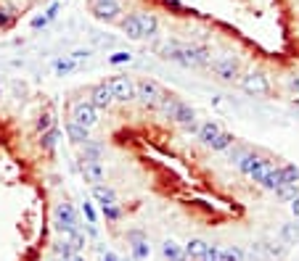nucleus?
Segmentation results:
<instances>
[{"label":"nucleus","mask_w":299,"mask_h":261,"mask_svg":"<svg viewBox=\"0 0 299 261\" xmlns=\"http://www.w3.org/2000/svg\"><path fill=\"white\" fill-rule=\"evenodd\" d=\"M283 182V177H281V169H278V166H273V169L265 174V177H262V187H265V190H275V187H278Z\"/></svg>","instance_id":"22"},{"label":"nucleus","mask_w":299,"mask_h":261,"mask_svg":"<svg viewBox=\"0 0 299 261\" xmlns=\"http://www.w3.org/2000/svg\"><path fill=\"white\" fill-rule=\"evenodd\" d=\"M59 137H61V132H59V129H56V127L45 129V132H42V140H40L42 150H53L56 145H59Z\"/></svg>","instance_id":"23"},{"label":"nucleus","mask_w":299,"mask_h":261,"mask_svg":"<svg viewBox=\"0 0 299 261\" xmlns=\"http://www.w3.org/2000/svg\"><path fill=\"white\" fill-rule=\"evenodd\" d=\"M69 240H72V248H74V251H82V248H85V235L79 232V230H74L72 235H69Z\"/></svg>","instance_id":"35"},{"label":"nucleus","mask_w":299,"mask_h":261,"mask_svg":"<svg viewBox=\"0 0 299 261\" xmlns=\"http://www.w3.org/2000/svg\"><path fill=\"white\" fill-rule=\"evenodd\" d=\"M212 71L223 79H236L238 77V58L231 53H223L212 61Z\"/></svg>","instance_id":"5"},{"label":"nucleus","mask_w":299,"mask_h":261,"mask_svg":"<svg viewBox=\"0 0 299 261\" xmlns=\"http://www.w3.org/2000/svg\"><path fill=\"white\" fill-rule=\"evenodd\" d=\"M281 235H283L286 243H296L299 240V227H296V224H286V227L281 230Z\"/></svg>","instance_id":"31"},{"label":"nucleus","mask_w":299,"mask_h":261,"mask_svg":"<svg viewBox=\"0 0 299 261\" xmlns=\"http://www.w3.org/2000/svg\"><path fill=\"white\" fill-rule=\"evenodd\" d=\"M273 166H275L273 161H268V159H260V161H257V166L251 169V174H249V177H251L254 182H262V177H265V174L273 169Z\"/></svg>","instance_id":"24"},{"label":"nucleus","mask_w":299,"mask_h":261,"mask_svg":"<svg viewBox=\"0 0 299 261\" xmlns=\"http://www.w3.org/2000/svg\"><path fill=\"white\" fill-rule=\"evenodd\" d=\"M223 261H244L241 248H223Z\"/></svg>","instance_id":"32"},{"label":"nucleus","mask_w":299,"mask_h":261,"mask_svg":"<svg viewBox=\"0 0 299 261\" xmlns=\"http://www.w3.org/2000/svg\"><path fill=\"white\" fill-rule=\"evenodd\" d=\"M281 177H283V182H299V169L296 166H281Z\"/></svg>","instance_id":"30"},{"label":"nucleus","mask_w":299,"mask_h":261,"mask_svg":"<svg viewBox=\"0 0 299 261\" xmlns=\"http://www.w3.org/2000/svg\"><path fill=\"white\" fill-rule=\"evenodd\" d=\"M138 21H141V34L143 37H154L159 29V21L154 14H138Z\"/></svg>","instance_id":"16"},{"label":"nucleus","mask_w":299,"mask_h":261,"mask_svg":"<svg viewBox=\"0 0 299 261\" xmlns=\"http://www.w3.org/2000/svg\"><path fill=\"white\" fill-rule=\"evenodd\" d=\"M172 119H175L178 124H183L186 129H191V127H193V119H196V116H193L191 106H186V103L178 100V109H175V114H172Z\"/></svg>","instance_id":"14"},{"label":"nucleus","mask_w":299,"mask_h":261,"mask_svg":"<svg viewBox=\"0 0 299 261\" xmlns=\"http://www.w3.org/2000/svg\"><path fill=\"white\" fill-rule=\"evenodd\" d=\"M103 261H117V253H111V251H109L106 256H103Z\"/></svg>","instance_id":"45"},{"label":"nucleus","mask_w":299,"mask_h":261,"mask_svg":"<svg viewBox=\"0 0 299 261\" xmlns=\"http://www.w3.org/2000/svg\"><path fill=\"white\" fill-rule=\"evenodd\" d=\"M162 253H164V258H169V261H186V253H183V248H180L175 240H167V243L162 245Z\"/></svg>","instance_id":"18"},{"label":"nucleus","mask_w":299,"mask_h":261,"mask_svg":"<svg viewBox=\"0 0 299 261\" xmlns=\"http://www.w3.org/2000/svg\"><path fill=\"white\" fill-rule=\"evenodd\" d=\"M241 87H244L249 95H265L270 90V82L262 71H251V74H246L241 79Z\"/></svg>","instance_id":"6"},{"label":"nucleus","mask_w":299,"mask_h":261,"mask_svg":"<svg viewBox=\"0 0 299 261\" xmlns=\"http://www.w3.org/2000/svg\"><path fill=\"white\" fill-rule=\"evenodd\" d=\"M101 208H103V217H106V219H119L122 217V211H119L117 203H114V206H101Z\"/></svg>","instance_id":"38"},{"label":"nucleus","mask_w":299,"mask_h":261,"mask_svg":"<svg viewBox=\"0 0 299 261\" xmlns=\"http://www.w3.org/2000/svg\"><path fill=\"white\" fill-rule=\"evenodd\" d=\"M291 214H294V217L299 219V195H296V198L291 200Z\"/></svg>","instance_id":"44"},{"label":"nucleus","mask_w":299,"mask_h":261,"mask_svg":"<svg viewBox=\"0 0 299 261\" xmlns=\"http://www.w3.org/2000/svg\"><path fill=\"white\" fill-rule=\"evenodd\" d=\"M204 261H223V248L220 245H206Z\"/></svg>","instance_id":"33"},{"label":"nucleus","mask_w":299,"mask_h":261,"mask_svg":"<svg viewBox=\"0 0 299 261\" xmlns=\"http://www.w3.org/2000/svg\"><path fill=\"white\" fill-rule=\"evenodd\" d=\"M96 3H106V0H90V6H96Z\"/></svg>","instance_id":"46"},{"label":"nucleus","mask_w":299,"mask_h":261,"mask_svg":"<svg viewBox=\"0 0 299 261\" xmlns=\"http://www.w3.org/2000/svg\"><path fill=\"white\" fill-rule=\"evenodd\" d=\"M82 145H85V150H82L85 153V161H98L101 159V150H103L101 142H90L88 140V142H82Z\"/></svg>","instance_id":"28"},{"label":"nucleus","mask_w":299,"mask_h":261,"mask_svg":"<svg viewBox=\"0 0 299 261\" xmlns=\"http://www.w3.org/2000/svg\"><path fill=\"white\" fill-rule=\"evenodd\" d=\"M88 56H90V50H88V47H85V50H82V47H79V50L69 53V58H72V61H77V64H82V61H85Z\"/></svg>","instance_id":"39"},{"label":"nucleus","mask_w":299,"mask_h":261,"mask_svg":"<svg viewBox=\"0 0 299 261\" xmlns=\"http://www.w3.org/2000/svg\"><path fill=\"white\" fill-rule=\"evenodd\" d=\"M72 122L82 124L88 129H93L98 124V109L90 100H79V103L72 106Z\"/></svg>","instance_id":"2"},{"label":"nucleus","mask_w":299,"mask_h":261,"mask_svg":"<svg viewBox=\"0 0 299 261\" xmlns=\"http://www.w3.org/2000/svg\"><path fill=\"white\" fill-rule=\"evenodd\" d=\"M93 198L98 200L101 206H114L117 203V193L106 185H93Z\"/></svg>","instance_id":"13"},{"label":"nucleus","mask_w":299,"mask_h":261,"mask_svg":"<svg viewBox=\"0 0 299 261\" xmlns=\"http://www.w3.org/2000/svg\"><path fill=\"white\" fill-rule=\"evenodd\" d=\"M275 195H278L281 200H286V203H291V200L299 195V182H281L278 187H275Z\"/></svg>","instance_id":"17"},{"label":"nucleus","mask_w":299,"mask_h":261,"mask_svg":"<svg viewBox=\"0 0 299 261\" xmlns=\"http://www.w3.org/2000/svg\"><path fill=\"white\" fill-rule=\"evenodd\" d=\"M82 211H85V217H88V224H98V214H96V208H93V203H82Z\"/></svg>","instance_id":"37"},{"label":"nucleus","mask_w":299,"mask_h":261,"mask_svg":"<svg viewBox=\"0 0 299 261\" xmlns=\"http://www.w3.org/2000/svg\"><path fill=\"white\" fill-rule=\"evenodd\" d=\"M53 251H56V256H59V258L64 261L69 253H74L72 240H69V237H64V240H56V243H53Z\"/></svg>","instance_id":"26"},{"label":"nucleus","mask_w":299,"mask_h":261,"mask_svg":"<svg viewBox=\"0 0 299 261\" xmlns=\"http://www.w3.org/2000/svg\"><path fill=\"white\" fill-rule=\"evenodd\" d=\"M286 87H289L291 92H296V95H299V74H291L289 79H286Z\"/></svg>","instance_id":"40"},{"label":"nucleus","mask_w":299,"mask_h":261,"mask_svg":"<svg viewBox=\"0 0 299 261\" xmlns=\"http://www.w3.org/2000/svg\"><path fill=\"white\" fill-rule=\"evenodd\" d=\"M90 103L96 106V109H111L114 103V92H111V87H109V82H103V85H98V87H93V95H90Z\"/></svg>","instance_id":"9"},{"label":"nucleus","mask_w":299,"mask_h":261,"mask_svg":"<svg viewBox=\"0 0 299 261\" xmlns=\"http://www.w3.org/2000/svg\"><path fill=\"white\" fill-rule=\"evenodd\" d=\"M231 145H233V135H228V132H220V135L209 142L212 150H225V148H231Z\"/></svg>","instance_id":"27"},{"label":"nucleus","mask_w":299,"mask_h":261,"mask_svg":"<svg viewBox=\"0 0 299 261\" xmlns=\"http://www.w3.org/2000/svg\"><path fill=\"white\" fill-rule=\"evenodd\" d=\"M122 32L127 34L130 40H143V34H141V21H138V14H130L127 19L122 21Z\"/></svg>","instance_id":"15"},{"label":"nucleus","mask_w":299,"mask_h":261,"mask_svg":"<svg viewBox=\"0 0 299 261\" xmlns=\"http://www.w3.org/2000/svg\"><path fill=\"white\" fill-rule=\"evenodd\" d=\"M162 87L156 85L154 79H141L135 85V98L141 100L143 106H159V100H162Z\"/></svg>","instance_id":"3"},{"label":"nucleus","mask_w":299,"mask_h":261,"mask_svg":"<svg viewBox=\"0 0 299 261\" xmlns=\"http://www.w3.org/2000/svg\"><path fill=\"white\" fill-rule=\"evenodd\" d=\"M48 24H51V21H48V19H45V16H34V19H32V29H40V27H48Z\"/></svg>","instance_id":"41"},{"label":"nucleus","mask_w":299,"mask_h":261,"mask_svg":"<svg viewBox=\"0 0 299 261\" xmlns=\"http://www.w3.org/2000/svg\"><path fill=\"white\" fill-rule=\"evenodd\" d=\"M90 11H93V16H96L98 21H114V19L122 14V6L117 3V0H106V3L90 6Z\"/></svg>","instance_id":"8"},{"label":"nucleus","mask_w":299,"mask_h":261,"mask_svg":"<svg viewBox=\"0 0 299 261\" xmlns=\"http://www.w3.org/2000/svg\"><path fill=\"white\" fill-rule=\"evenodd\" d=\"M130 61H133V53H127V50H117V53H111V56H109V64H111V66L130 64Z\"/></svg>","instance_id":"29"},{"label":"nucleus","mask_w":299,"mask_h":261,"mask_svg":"<svg viewBox=\"0 0 299 261\" xmlns=\"http://www.w3.org/2000/svg\"><path fill=\"white\" fill-rule=\"evenodd\" d=\"M51 127H53V114L45 111V114L40 116V122H37V129H40V132H45V129H51Z\"/></svg>","instance_id":"36"},{"label":"nucleus","mask_w":299,"mask_h":261,"mask_svg":"<svg viewBox=\"0 0 299 261\" xmlns=\"http://www.w3.org/2000/svg\"><path fill=\"white\" fill-rule=\"evenodd\" d=\"M88 132H90L88 127H82V124L72 122V119L66 122V135H69V140H72L74 145H82V142H88V140H90V137H88Z\"/></svg>","instance_id":"11"},{"label":"nucleus","mask_w":299,"mask_h":261,"mask_svg":"<svg viewBox=\"0 0 299 261\" xmlns=\"http://www.w3.org/2000/svg\"><path fill=\"white\" fill-rule=\"evenodd\" d=\"M53 230L59 235H64V237H69L74 230H79V217H77V211H74L72 203L61 200V203L56 206V211H53Z\"/></svg>","instance_id":"1"},{"label":"nucleus","mask_w":299,"mask_h":261,"mask_svg":"<svg viewBox=\"0 0 299 261\" xmlns=\"http://www.w3.org/2000/svg\"><path fill=\"white\" fill-rule=\"evenodd\" d=\"M82 174H85V182H90V185H101V182H103L101 161H85V164H82Z\"/></svg>","instance_id":"12"},{"label":"nucleus","mask_w":299,"mask_h":261,"mask_svg":"<svg viewBox=\"0 0 299 261\" xmlns=\"http://www.w3.org/2000/svg\"><path fill=\"white\" fill-rule=\"evenodd\" d=\"M53 69H56V74H59V77H64V74H72V71H77V69H79V64H77V61H72L69 56H64V58H59V61L53 64Z\"/></svg>","instance_id":"21"},{"label":"nucleus","mask_w":299,"mask_h":261,"mask_svg":"<svg viewBox=\"0 0 299 261\" xmlns=\"http://www.w3.org/2000/svg\"><path fill=\"white\" fill-rule=\"evenodd\" d=\"M64 261H85V256L82 253H79V251H74V253H69Z\"/></svg>","instance_id":"43"},{"label":"nucleus","mask_w":299,"mask_h":261,"mask_svg":"<svg viewBox=\"0 0 299 261\" xmlns=\"http://www.w3.org/2000/svg\"><path fill=\"white\" fill-rule=\"evenodd\" d=\"M220 132H223V129L217 127L215 122H206V124H201V129H199V140L204 142V145H209V142H212L217 135H220Z\"/></svg>","instance_id":"19"},{"label":"nucleus","mask_w":299,"mask_h":261,"mask_svg":"<svg viewBox=\"0 0 299 261\" xmlns=\"http://www.w3.org/2000/svg\"><path fill=\"white\" fill-rule=\"evenodd\" d=\"M59 8H61L59 3H53V6L48 8V11H45V19H48V21H53L56 16H59Z\"/></svg>","instance_id":"42"},{"label":"nucleus","mask_w":299,"mask_h":261,"mask_svg":"<svg viewBox=\"0 0 299 261\" xmlns=\"http://www.w3.org/2000/svg\"><path fill=\"white\" fill-rule=\"evenodd\" d=\"M127 240H130V251L135 261H146L148 253H151V245H148L146 235L143 232H127Z\"/></svg>","instance_id":"7"},{"label":"nucleus","mask_w":299,"mask_h":261,"mask_svg":"<svg viewBox=\"0 0 299 261\" xmlns=\"http://www.w3.org/2000/svg\"><path fill=\"white\" fill-rule=\"evenodd\" d=\"M0 92H3V79H0Z\"/></svg>","instance_id":"47"},{"label":"nucleus","mask_w":299,"mask_h":261,"mask_svg":"<svg viewBox=\"0 0 299 261\" xmlns=\"http://www.w3.org/2000/svg\"><path fill=\"white\" fill-rule=\"evenodd\" d=\"M206 240H201V237H193V240L186 243V248H183V253H186V261H204V253H206Z\"/></svg>","instance_id":"10"},{"label":"nucleus","mask_w":299,"mask_h":261,"mask_svg":"<svg viewBox=\"0 0 299 261\" xmlns=\"http://www.w3.org/2000/svg\"><path fill=\"white\" fill-rule=\"evenodd\" d=\"M14 21H16V11L11 8V6H3V3H0V29H8Z\"/></svg>","instance_id":"25"},{"label":"nucleus","mask_w":299,"mask_h":261,"mask_svg":"<svg viewBox=\"0 0 299 261\" xmlns=\"http://www.w3.org/2000/svg\"><path fill=\"white\" fill-rule=\"evenodd\" d=\"M159 109H162L169 119H172V114H175V109H178V100H172V98H164L162 95V100H159Z\"/></svg>","instance_id":"34"},{"label":"nucleus","mask_w":299,"mask_h":261,"mask_svg":"<svg viewBox=\"0 0 299 261\" xmlns=\"http://www.w3.org/2000/svg\"><path fill=\"white\" fill-rule=\"evenodd\" d=\"M109 87H111V92H114V100H119V103L135 100V82H133L130 77H122V74L111 77V79H109Z\"/></svg>","instance_id":"4"},{"label":"nucleus","mask_w":299,"mask_h":261,"mask_svg":"<svg viewBox=\"0 0 299 261\" xmlns=\"http://www.w3.org/2000/svg\"><path fill=\"white\" fill-rule=\"evenodd\" d=\"M257 161H260V156H257V153H241V159L236 161L238 164V169H241V174H251V169H254V166H257Z\"/></svg>","instance_id":"20"}]
</instances>
